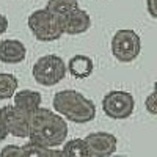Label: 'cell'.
<instances>
[{"mask_svg":"<svg viewBox=\"0 0 157 157\" xmlns=\"http://www.w3.org/2000/svg\"><path fill=\"white\" fill-rule=\"evenodd\" d=\"M145 107L146 110L151 113V115H155L157 113V104H155V91H151L148 94V98L145 99Z\"/></svg>","mask_w":157,"mask_h":157,"instance_id":"17","label":"cell"},{"mask_svg":"<svg viewBox=\"0 0 157 157\" xmlns=\"http://www.w3.org/2000/svg\"><path fill=\"white\" fill-rule=\"evenodd\" d=\"M66 69L75 78H86V77H90L91 74H93L94 63L88 55H80L78 54V55H74L69 60Z\"/></svg>","mask_w":157,"mask_h":157,"instance_id":"12","label":"cell"},{"mask_svg":"<svg viewBox=\"0 0 157 157\" xmlns=\"http://www.w3.org/2000/svg\"><path fill=\"white\" fill-rule=\"evenodd\" d=\"M61 152L63 155H75V157H88L86 146L83 138H72L69 141L64 140L61 145Z\"/></svg>","mask_w":157,"mask_h":157,"instance_id":"15","label":"cell"},{"mask_svg":"<svg viewBox=\"0 0 157 157\" xmlns=\"http://www.w3.org/2000/svg\"><path fill=\"white\" fill-rule=\"evenodd\" d=\"M27 57V49L17 39H3L0 41V61L6 64L22 63Z\"/></svg>","mask_w":157,"mask_h":157,"instance_id":"10","label":"cell"},{"mask_svg":"<svg viewBox=\"0 0 157 157\" xmlns=\"http://www.w3.org/2000/svg\"><path fill=\"white\" fill-rule=\"evenodd\" d=\"M77 6H78L77 0H49L44 8L49 10L50 13H54V14L63 17L64 14H68L69 11H72Z\"/></svg>","mask_w":157,"mask_h":157,"instance_id":"16","label":"cell"},{"mask_svg":"<svg viewBox=\"0 0 157 157\" xmlns=\"http://www.w3.org/2000/svg\"><path fill=\"white\" fill-rule=\"evenodd\" d=\"M29 118L30 115L19 110L14 104H10L0 109V120L8 129V134L16 138L29 137Z\"/></svg>","mask_w":157,"mask_h":157,"instance_id":"7","label":"cell"},{"mask_svg":"<svg viewBox=\"0 0 157 157\" xmlns=\"http://www.w3.org/2000/svg\"><path fill=\"white\" fill-rule=\"evenodd\" d=\"M66 63L61 57L55 54L39 57L32 68V75L35 82L43 86H54L60 83L66 75Z\"/></svg>","mask_w":157,"mask_h":157,"instance_id":"4","label":"cell"},{"mask_svg":"<svg viewBox=\"0 0 157 157\" xmlns=\"http://www.w3.org/2000/svg\"><path fill=\"white\" fill-rule=\"evenodd\" d=\"M112 54L113 57L121 63L134 61L141 50V39L140 36L130 29L118 30L112 38Z\"/></svg>","mask_w":157,"mask_h":157,"instance_id":"5","label":"cell"},{"mask_svg":"<svg viewBox=\"0 0 157 157\" xmlns=\"http://www.w3.org/2000/svg\"><path fill=\"white\" fill-rule=\"evenodd\" d=\"M52 105H54V109L58 115H61L63 118H66V120L77 123V124L90 123L96 116L94 102L85 98L82 93H78L75 90L58 91L54 96Z\"/></svg>","mask_w":157,"mask_h":157,"instance_id":"2","label":"cell"},{"mask_svg":"<svg viewBox=\"0 0 157 157\" xmlns=\"http://www.w3.org/2000/svg\"><path fill=\"white\" fill-rule=\"evenodd\" d=\"M30 141L46 148H58L68 138L66 120L44 107H38L29 118Z\"/></svg>","mask_w":157,"mask_h":157,"instance_id":"1","label":"cell"},{"mask_svg":"<svg viewBox=\"0 0 157 157\" xmlns=\"http://www.w3.org/2000/svg\"><path fill=\"white\" fill-rule=\"evenodd\" d=\"M27 25L38 41L50 43L60 39L64 33L61 29V17L46 8L36 10L29 16Z\"/></svg>","mask_w":157,"mask_h":157,"instance_id":"3","label":"cell"},{"mask_svg":"<svg viewBox=\"0 0 157 157\" xmlns=\"http://www.w3.org/2000/svg\"><path fill=\"white\" fill-rule=\"evenodd\" d=\"M102 110L112 120H127L135 110V99L127 91L113 90L102 98Z\"/></svg>","mask_w":157,"mask_h":157,"instance_id":"6","label":"cell"},{"mask_svg":"<svg viewBox=\"0 0 157 157\" xmlns=\"http://www.w3.org/2000/svg\"><path fill=\"white\" fill-rule=\"evenodd\" d=\"M6 30H8V19H6V16H3L0 13V35H3Z\"/></svg>","mask_w":157,"mask_h":157,"instance_id":"20","label":"cell"},{"mask_svg":"<svg viewBox=\"0 0 157 157\" xmlns=\"http://www.w3.org/2000/svg\"><path fill=\"white\" fill-rule=\"evenodd\" d=\"M0 155L2 157H10V155H14V157H19V146H16V145H8V146H5L2 151H0Z\"/></svg>","mask_w":157,"mask_h":157,"instance_id":"18","label":"cell"},{"mask_svg":"<svg viewBox=\"0 0 157 157\" xmlns=\"http://www.w3.org/2000/svg\"><path fill=\"white\" fill-rule=\"evenodd\" d=\"M88 157H109L116 152L118 140L110 132H93L83 138Z\"/></svg>","mask_w":157,"mask_h":157,"instance_id":"8","label":"cell"},{"mask_svg":"<svg viewBox=\"0 0 157 157\" xmlns=\"http://www.w3.org/2000/svg\"><path fill=\"white\" fill-rule=\"evenodd\" d=\"M63 155L61 151L57 148H46V146H39L33 141H29L25 145L19 146V155L24 157H38V155Z\"/></svg>","mask_w":157,"mask_h":157,"instance_id":"13","label":"cell"},{"mask_svg":"<svg viewBox=\"0 0 157 157\" xmlns=\"http://www.w3.org/2000/svg\"><path fill=\"white\" fill-rule=\"evenodd\" d=\"M10 134H8V129H6V126L3 124V121L0 120V141H3L6 137H8Z\"/></svg>","mask_w":157,"mask_h":157,"instance_id":"21","label":"cell"},{"mask_svg":"<svg viewBox=\"0 0 157 157\" xmlns=\"http://www.w3.org/2000/svg\"><path fill=\"white\" fill-rule=\"evenodd\" d=\"M90 27H91V17L80 6L74 8L72 11H69L68 14L61 17V29L63 33L66 35H82L88 32Z\"/></svg>","mask_w":157,"mask_h":157,"instance_id":"9","label":"cell"},{"mask_svg":"<svg viewBox=\"0 0 157 157\" xmlns=\"http://www.w3.org/2000/svg\"><path fill=\"white\" fill-rule=\"evenodd\" d=\"M145 3H146V10L149 13V16L155 19L157 17V0H145Z\"/></svg>","mask_w":157,"mask_h":157,"instance_id":"19","label":"cell"},{"mask_svg":"<svg viewBox=\"0 0 157 157\" xmlns=\"http://www.w3.org/2000/svg\"><path fill=\"white\" fill-rule=\"evenodd\" d=\"M17 78L16 75L8 72H0V99H10L17 90Z\"/></svg>","mask_w":157,"mask_h":157,"instance_id":"14","label":"cell"},{"mask_svg":"<svg viewBox=\"0 0 157 157\" xmlns=\"http://www.w3.org/2000/svg\"><path fill=\"white\" fill-rule=\"evenodd\" d=\"M41 93L33 90H16V93L13 94V104L27 115H32L38 107H41Z\"/></svg>","mask_w":157,"mask_h":157,"instance_id":"11","label":"cell"}]
</instances>
